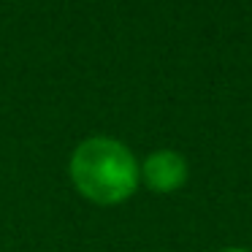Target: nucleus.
<instances>
[{
  "label": "nucleus",
  "mask_w": 252,
  "mask_h": 252,
  "mask_svg": "<svg viewBox=\"0 0 252 252\" xmlns=\"http://www.w3.org/2000/svg\"><path fill=\"white\" fill-rule=\"evenodd\" d=\"M71 185L87 203L120 206L141 187L138 158L114 136H87L76 144L68 160Z\"/></svg>",
  "instance_id": "nucleus-1"
},
{
  "label": "nucleus",
  "mask_w": 252,
  "mask_h": 252,
  "mask_svg": "<svg viewBox=\"0 0 252 252\" xmlns=\"http://www.w3.org/2000/svg\"><path fill=\"white\" fill-rule=\"evenodd\" d=\"M138 174H141V185L149 192L171 195L187 185L190 163L176 149H155L144 160H138Z\"/></svg>",
  "instance_id": "nucleus-2"
},
{
  "label": "nucleus",
  "mask_w": 252,
  "mask_h": 252,
  "mask_svg": "<svg viewBox=\"0 0 252 252\" xmlns=\"http://www.w3.org/2000/svg\"><path fill=\"white\" fill-rule=\"evenodd\" d=\"M222 252H252V250H247V247H228V250H222Z\"/></svg>",
  "instance_id": "nucleus-3"
}]
</instances>
